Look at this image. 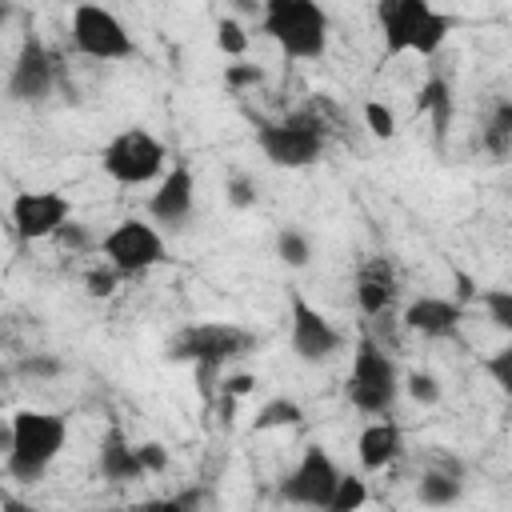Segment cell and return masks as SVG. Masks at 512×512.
I'll list each match as a JSON object with an SVG mask.
<instances>
[{
	"label": "cell",
	"instance_id": "6da1fadb",
	"mask_svg": "<svg viewBox=\"0 0 512 512\" xmlns=\"http://www.w3.org/2000/svg\"><path fill=\"white\" fill-rule=\"evenodd\" d=\"M8 424H12V444L4 448V472L20 484H36L48 472V464L60 456L68 440V424L64 416L32 412V408H20Z\"/></svg>",
	"mask_w": 512,
	"mask_h": 512
},
{
	"label": "cell",
	"instance_id": "7a4b0ae2",
	"mask_svg": "<svg viewBox=\"0 0 512 512\" xmlns=\"http://www.w3.org/2000/svg\"><path fill=\"white\" fill-rule=\"evenodd\" d=\"M376 20L384 36V56H436L452 32V16L436 12L428 0H380Z\"/></svg>",
	"mask_w": 512,
	"mask_h": 512
},
{
	"label": "cell",
	"instance_id": "3957f363",
	"mask_svg": "<svg viewBox=\"0 0 512 512\" xmlns=\"http://www.w3.org/2000/svg\"><path fill=\"white\" fill-rule=\"evenodd\" d=\"M260 24L288 60H320L328 52V12L320 0H260Z\"/></svg>",
	"mask_w": 512,
	"mask_h": 512
},
{
	"label": "cell",
	"instance_id": "277c9868",
	"mask_svg": "<svg viewBox=\"0 0 512 512\" xmlns=\"http://www.w3.org/2000/svg\"><path fill=\"white\" fill-rule=\"evenodd\" d=\"M348 404L368 412V416H388L396 396H400V368L396 360L384 352V344H376L372 336L356 340L352 352V372H348Z\"/></svg>",
	"mask_w": 512,
	"mask_h": 512
},
{
	"label": "cell",
	"instance_id": "5b68a950",
	"mask_svg": "<svg viewBox=\"0 0 512 512\" xmlns=\"http://www.w3.org/2000/svg\"><path fill=\"white\" fill-rule=\"evenodd\" d=\"M256 144L276 168H308L324 152V120L316 112H288L256 124Z\"/></svg>",
	"mask_w": 512,
	"mask_h": 512
},
{
	"label": "cell",
	"instance_id": "8992f818",
	"mask_svg": "<svg viewBox=\"0 0 512 512\" xmlns=\"http://www.w3.org/2000/svg\"><path fill=\"white\" fill-rule=\"evenodd\" d=\"M252 348H256V336L248 328H236V324H224V320L188 324L168 340V356L184 360V364H196L200 372H212L224 360H236Z\"/></svg>",
	"mask_w": 512,
	"mask_h": 512
},
{
	"label": "cell",
	"instance_id": "52a82bcc",
	"mask_svg": "<svg viewBox=\"0 0 512 512\" xmlns=\"http://www.w3.org/2000/svg\"><path fill=\"white\" fill-rule=\"evenodd\" d=\"M164 160H168L164 144L152 132H144V128H124L120 136L108 140V148L100 156L104 172L116 184H152L160 176Z\"/></svg>",
	"mask_w": 512,
	"mask_h": 512
},
{
	"label": "cell",
	"instance_id": "ba28073f",
	"mask_svg": "<svg viewBox=\"0 0 512 512\" xmlns=\"http://www.w3.org/2000/svg\"><path fill=\"white\" fill-rule=\"evenodd\" d=\"M100 252L108 256L112 268H120V276H140V272L156 268L168 256V244L148 220H132L128 216L100 240Z\"/></svg>",
	"mask_w": 512,
	"mask_h": 512
},
{
	"label": "cell",
	"instance_id": "9c48e42d",
	"mask_svg": "<svg viewBox=\"0 0 512 512\" xmlns=\"http://www.w3.org/2000/svg\"><path fill=\"white\" fill-rule=\"evenodd\" d=\"M72 44H76V52H84L92 60H128L132 56V36L96 0L76 4V12H72Z\"/></svg>",
	"mask_w": 512,
	"mask_h": 512
},
{
	"label": "cell",
	"instance_id": "30bf717a",
	"mask_svg": "<svg viewBox=\"0 0 512 512\" xmlns=\"http://www.w3.org/2000/svg\"><path fill=\"white\" fill-rule=\"evenodd\" d=\"M288 340H292V352L304 364H324L344 348V332L320 308H312L300 292L288 304Z\"/></svg>",
	"mask_w": 512,
	"mask_h": 512
},
{
	"label": "cell",
	"instance_id": "8fae6325",
	"mask_svg": "<svg viewBox=\"0 0 512 512\" xmlns=\"http://www.w3.org/2000/svg\"><path fill=\"white\" fill-rule=\"evenodd\" d=\"M340 468H336V460L324 452V448H316V444H308L304 448V456H300V464L280 480V496L288 500V504H300V508H328L332 504V492H336V484H340Z\"/></svg>",
	"mask_w": 512,
	"mask_h": 512
},
{
	"label": "cell",
	"instance_id": "7c38bea8",
	"mask_svg": "<svg viewBox=\"0 0 512 512\" xmlns=\"http://www.w3.org/2000/svg\"><path fill=\"white\" fill-rule=\"evenodd\" d=\"M68 216H72L68 196L48 192V188H40V192H16V200H12V228H16L20 240H52L56 228Z\"/></svg>",
	"mask_w": 512,
	"mask_h": 512
},
{
	"label": "cell",
	"instance_id": "4fadbf2b",
	"mask_svg": "<svg viewBox=\"0 0 512 512\" xmlns=\"http://www.w3.org/2000/svg\"><path fill=\"white\" fill-rule=\"evenodd\" d=\"M52 80H56V68H52L48 48L36 36H24V44L12 60V72H8V96L20 104H36L52 92Z\"/></svg>",
	"mask_w": 512,
	"mask_h": 512
},
{
	"label": "cell",
	"instance_id": "5bb4252c",
	"mask_svg": "<svg viewBox=\"0 0 512 512\" xmlns=\"http://www.w3.org/2000/svg\"><path fill=\"white\" fill-rule=\"evenodd\" d=\"M192 204H196V176L188 164H172L156 192L148 196V216L156 224H168V228H180L188 216H192Z\"/></svg>",
	"mask_w": 512,
	"mask_h": 512
},
{
	"label": "cell",
	"instance_id": "9a60e30c",
	"mask_svg": "<svg viewBox=\"0 0 512 512\" xmlns=\"http://www.w3.org/2000/svg\"><path fill=\"white\" fill-rule=\"evenodd\" d=\"M352 292H356V304H360L364 316H384L396 300V272H392L388 256H368L356 268Z\"/></svg>",
	"mask_w": 512,
	"mask_h": 512
},
{
	"label": "cell",
	"instance_id": "2e32d148",
	"mask_svg": "<svg viewBox=\"0 0 512 512\" xmlns=\"http://www.w3.org/2000/svg\"><path fill=\"white\" fill-rule=\"evenodd\" d=\"M460 316H464L460 300H448V296H416L404 308V328L440 340V336H452L460 328Z\"/></svg>",
	"mask_w": 512,
	"mask_h": 512
},
{
	"label": "cell",
	"instance_id": "e0dca14e",
	"mask_svg": "<svg viewBox=\"0 0 512 512\" xmlns=\"http://www.w3.org/2000/svg\"><path fill=\"white\" fill-rule=\"evenodd\" d=\"M96 472L108 480V484H132V480H144V464H140V452L136 444H128V436L112 424L96 448Z\"/></svg>",
	"mask_w": 512,
	"mask_h": 512
},
{
	"label": "cell",
	"instance_id": "ac0fdd59",
	"mask_svg": "<svg viewBox=\"0 0 512 512\" xmlns=\"http://www.w3.org/2000/svg\"><path fill=\"white\" fill-rule=\"evenodd\" d=\"M404 452V432H400V424L396 420H372L364 432H360V440H356V456H360V468L364 472H380V468H388L396 456Z\"/></svg>",
	"mask_w": 512,
	"mask_h": 512
},
{
	"label": "cell",
	"instance_id": "d6986e66",
	"mask_svg": "<svg viewBox=\"0 0 512 512\" xmlns=\"http://www.w3.org/2000/svg\"><path fill=\"white\" fill-rule=\"evenodd\" d=\"M460 496H464V476L444 472V468H436V464L416 480V500L428 504V508H448V504H456Z\"/></svg>",
	"mask_w": 512,
	"mask_h": 512
},
{
	"label": "cell",
	"instance_id": "ffe728a7",
	"mask_svg": "<svg viewBox=\"0 0 512 512\" xmlns=\"http://www.w3.org/2000/svg\"><path fill=\"white\" fill-rule=\"evenodd\" d=\"M416 108L432 116V132H436V144H440V140H444V132H448V124H452V88H448V80L432 76V80L420 88Z\"/></svg>",
	"mask_w": 512,
	"mask_h": 512
},
{
	"label": "cell",
	"instance_id": "44dd1931",
	"mask_svg": "<svg viewBox=\"0 0 512 512\" xmlns=\"http://www.w3.org/2000/svg\"><path fill=\"white\" fill-rule=\"evenodd\" d=\"M300 420H304V408H300L296 400H288V396H276V400H268V404L256 412L252 428H256V432H268V428H288V424H300Z\"/></svg>",
	"mask_w": 512,
	"mask_h": 512
},
{
	"label": "cell",
	"instance_id": "7402d4cb",
	"mask_svg": "<svg viewBox=\"0 0 512 512\" xmlns=\"http://www.w3.org/2000/svg\"><path fill=\"white\" fill-rule=\"evenodd\" d=\"M276 256H280L288 268H304V264L312 260V244H308V236H304L300 228H280V236H276Z\"/></svg>",
	"mask_w": 512,
	"mask_h": 512
},
{
	"label": "cell",
	"instance_id": "603a6c76",
	"mask_svg": "<svg viewBox=\"0 0 512 512\" xmlns=\"http://www.w3.org/2000/svg\"><path fill=\"white\" fill-rule=\"evenodd\" d=\"M480 304L500 332H512V288H488L480 292Z\"/></svg>",
	"mask_w": 512,
	"mask_h": 512
},
{
	"label": "cell",
	"instance_id": "cb8c5ba5",
	"mask_svg": "<svg viewBox=\"0 0 512 512\" xmlns=\"http://www.w3.org/2000/svg\"><path fill=\"white\" fill-rule=\"evenodd\" d=\"M364 500H368V484H364L360 476H340L328 512H352V508H360Z\"/></svg>",
	"mask_w": 512,
	"mask_h": 512
},
{
	"label": "cell",
	"instance_id": "d4e9b609",
	"mask_svg": "<svg viewBox=\"0 0 512 512\" xmlns=\"http://www.w3.org/2000/svg\"><path fill=\"white\" fill-rule=\"evenodd\" d=\"M484 144H488L496 156L508 152V144H512V100H504V104L496 108V116H492V124H488V132H484Z\"/></svg>",
	"mask_w": 512,
	"mask_h": 512
},
{
	"label": "cell",
	"instance_id": "484cf974",
	"mask_svg": "<svg viewBox=\"0 0 512 512\" xmlns=\"http://www.w3.org/2000/svg\"><path fill=\"white\" fill-rule=\"evenodd\" d=\"M484 372H488V380H492L504 396H512V344L496 348V352L484 360Z\"/></svg>",
	"mask_w": 512,
	"mask_h": 512
},
{
	"label": "cell",
	"instance_id": "4316f807",
	"mask_svg": "<svg viewBox=\"0 0 512 512\" xmlns=\"http://www.w3.org/2000/svg\"><path fill=\"white\" fill-rule=\"evenodd\" d=\"M364 124H368V132H372L376 140H392V136H396V116H392V108H384L380 100H368V104H364Z\"/></svg>",
	"mask_w": 512,
	"mask_h": 512
},
{
	"label": "cell",
	"instance_id": "83f0119b",
	"mask_svg": "<svg viewBox=\"0 0 512 512\" xmlns=\"http://www.w3.org/2000/svg\"><path fill=\"white\" fill-rule=\"evenodd\" d=\"M52 240H56L64 252H88V248L96 244V240H92V232H88L80 220H72V216H68V220L56 228V236H52Z\"/></svg>",
	"mask_w": 512,
	"mask_h": 512
},
{
	"label": "cell",
	"instance_id": "f1b7e54d",
	"mask_svg": "<svg viewBox=\"0 0 512 512\" xmlns=\"http://www.w3.org/2000/svg\"><path fill=\"white\" fill-rule=\"evenodd\" d=\"M404 392L416 404H440V380L432 372H408L404 376Z\"/></svg>",
	"mask_w": 512,
	"mask_h": 512
},
{
	"label": "cell",
	"instance_id": "f546056e",
	"mask_svg": "<svg viewBox=\"0 0 512 512\" xmlns=\"http://www.w3.org/2000/svg\"><path fill=\"white\" fill-rule=\"evenodd\" d=\"M216 44H220V52H224V56H244V48H248V36H244L240 20L224 16V20L216 24Z\"/></svg>",
	"mask_w": 512,
	"mask_h": 512
},
{
	"label": "cell",
	"instance_id": "4dcf8cb0",
	"mask_svg": "<svg viewBox=\"0 0 512 512\" xmlns=\"http://www.w3.org/2000/svg\"><path fill=\"white\" fill-rule=\"evenodd\" d=\"M124 276H120V268H92L88 276H84V292L88 296H96V300H104V296H112L116 292V284H120Z\"/></svg>",
	"mask_w": 512,
	"mask_h": 512
},
{
	"label": "cell",
	"instance_id": "1f68e13d",
	"mask_svg": "<svg viewBox=\"0 0 512 512\" xmlns=\"http://www.w3.org/2000/svg\"><path fill=\"white\" fill-rule=\"evenodd\" d=\"M224 192H228V204L232 208H252L256 204V180L252 176H244V172H236V176H228V184H224Z\"/></svg>",
	"mask_w": 512,
	"mask_h": 512
},
{
	"label": "cell",
	"instance_id": "d6a6232c",
	"mask_svg": "<svg viewBox=\"0 0 512 512\" xmlns=\"http://www.w3.org/2000/svg\"><path fill=\"white\" fill-rule=\"evenodd\" d=\"M20 372H24V376H44V380H48V376H60L64 364H60L56 356H40V352H32L28 360H20Z\"/></svg>",
	"mask_w": 512,
	"mask_h": 512
},
{
	"label": "cell",
	"instance_id": "836d02e7",
	"mask_svg": "<svg viewBox=\"0 0 512 512\" xmlns=\"http://www.w3.org/2000/svg\"><path fill=\"white\" fill-rule=\"evenodd\" d=\"M136 452H140V464H144V472H148V476L168 468V452H164V444L144 440V444H136Z\"/></svg>",
	"mask_w": 512,
	"mask_h": 512
},
{
	"label": "cell",
	"instance_id": "e575fe53",
	"mask_svg": "<svg viewBox=\"0 0 512 512\" xmlns=\"http://www.w3.org/2000/svg\"><path fill=\"white\" fill-rule=\"evenodd\" d=\"M224 84L228 88H252V84H260V68L256 64H232L224 72Z\"/></svg>",
	"mask_w": 512,
	"mask_h": 512
},
{
	"label": "cell",
	"instance_id": "d590c367",
	"mask_svg": "<svg viewBox=\"0 0 512 512\" xmlns=\"http://www.w3.org/2000/svg\"><path fill=\"white\" fill-rule=\"evenodd\" d=\"M252 384H256V376H228L224 380V392L228 396H244V392H252Z\"/></svg>",
	"mask_w": 512,
	"mask_h": 512
},
{
	"label": "cell",
	"instance_id": "8d00e7d4",
	"mask_svg": "<svg viewBox=\"0 0 512 512\" xmlns=\"http://www.w3.org/2000/svg\"><path fill=\"white\" fill-rule=\"evenodd\" d=\"M508 224H512V220H508Z\"/></svg>",
	"mask_w": 512,
	"mask_h": 512
}]
</instances>
